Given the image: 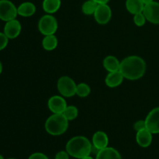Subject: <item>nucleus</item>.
Instances as JSON below:
<instances>
[{
	"label": "nucleus",
	"mask_w": 159,
	"mask_h": 159,
	"mask_svg": "<svg viewBox=\"0 0 159 159\" xmlns=\"http://www.w3.org/2000/svg\"><path fill=\"white\" fill-rule=\"evenodd\" d=\"M120 71L124 79L134 81L144 76L146 71V63L142 57L131 55L125 57L120 61Z\"/></svg>",
	"instance_id": "f257e3e1"
},
{
	"label": "nucleus",
	"mask_w": 159,
	"mask_h": 159,
	"mask_svg": "<svg viewBox=\"0 0 159 159\" xmlns=\"http://www.w3.org/2000/svg\"><path fill=\"white\" fill-rule=\"evenodd\" d=\"M92 145L88 138L76 136L71 138L66 144V152L75 158L82 159L91 154Z\"/></svg>",
	"instance_id": "f03ea898"
},
{
	"label": "nucleus",
	"mask_w": 159,
	"mask_h": 159,
	"mask_svg": "<svg viewBox=\"0 0 159 159\" xmlns=\"http://www.w3.org/2000/svg\"><path fill=\"white\" fill-rule=\"evenodd\" d=\"M68 128V120L63 113H53L45 122V130L49 134L59 136Z\"/></svg>",
	"instance_id": "7ed1b4c3"
},
{
	"label": "nucleus",
	"mask_w": 159,
	"mask_h": 159,
	"mask_svg": "<svg viewBox=\"0 0 159 159\" xmlns=\"http://www.w3.org/2000/svg\"><path fill=\"white\" fill-rule=\"evenodd\" d=\"M57 21L51 14L43 16L38 22V29L43 35H52L57 30Z\"/></svg>",
	"instance_id": "20e7f679"
},
{
	"label": "nucleus",
	"mask_w": 159,
	"mask_h": 159,
	"mask_svg": "<svg viewBox=\"0 0 159 159\" xmlns=\"http://www.w3.org/2000/svg\"><path fill=\"white\" fill-rule=\"evenodd\" d=\"M57 89L64 97H72L76 95L77 85L71 78L68 76H62L57 81Z\"/></svg>",
	"instance_id": "39448f33"
},
{
	"label": "nucleus",
	"mask_w": 159,
	"mask_h": 159,
	"mask_svg": "<svg viewBox=\"0 0 159 159\" xmlns=\"http://www.w3.org/2000/svg\"><path fill=\"white\" fill-rule=\"evenodd\" d=\"M18 15L17 8L9 0H0V19L8 22L16 19Z\"/></svg>",
	"instance_id": "423d86ee"
},
{
	"label": "nucleus",
	"mask_w": 159,
	"mask_h": 159,
	"mask_svg": "<svg viewBox=\"0 0 159 159\" xmlns=\"http://www.w3.org/2000/svg\"><path fill=\"white\" fill-rule=\"evenodd\" d=\"M94 18L97 23L105 25L110 22L112 17V10L107 4H98L94 12Z\"/></svg>",
	"instance_id": "0eeeda50"
},
{
	"label": "nucleus",
	"mask_w": 159,
	"mask_h": 159,
	"mask_svg": "<svg viewBox=\"0 0 159 159\" xmlns=\"http://www.w3.org/2000/svg\"><path fill=\"white\" fill-rule=\"evenodd\" d=\"M146 20L153 24H159V3L152 2L145 5L143 10Z\"/></svg>",
	"instance_id": "6e6552de"
},
{
	"label": "nucleus",
	"mask_w": 159,
	"mask_h": 159,
	"mask_svg": "<svg viewBox=\"0 0 159 159\" xmlns=\"http://www.w3.org/2000/svg\"><path fill=\"white\" fill-rule=\"evenodd\" d=\"M147 129L152 134H159V107L149 112L145 119Z\"/></svg>",
	"instance_id": "1a4fd4ad"
},
{
	"label": "nucleus",
	"mask_w": 159,
	"mask_h": 159,
	"mask_svg": "<svg viewBox=\"0 0 159 159\" xmlns=\"http://www.w3.org/2000/svg\"><path fill=\"white\" fill-rule=\"evenodd\" d=\"M48 106L53 113H63L68 107L65 99L61 96H51L48 100Z\"/></svg>",
	"instance_id": "9d476101"
},
{
	"label": "nucleus",
	"mask_w": 159,
	"mask_h": 159,
	"mask_svg": "<svg viewBox=\"0 0 159 159\" xmlns=\"http://www.w3.org/2000/svg\"><path fill=\"white\" fill-rule=\"evenodd\" d=\"M21 24L20 21L16 19L6 22L4 27V34L9 39H15L21 32Z\"/></svg>",
	"instance_id": "9b49d317"
},
{
	"label": "nucleus",
	"mask_w": 159,
	"mask_h": 159,
	"mask_svg": "<svg viewBox=\"0 0 159 159\" xmlns=\"http://www.w3.org/2000/svg\"><path fill=\"white\" fill-rule=\"evenodd\" d=\"M152 134L147 128L143 129L137 132L136 141L138 144L142 148H148L152 142Z\"/></svg>",
	"instance_id": "f8f14e48"
},
{
	"label": "nucleus",
	"mask_w": 159,
	"mask_h": 159,
	"mask_svg": "<svg viewBox=\"0 0 159 159\" xmlns=\"http://www.w3.org/2000/svg\"><path fill=\"white\" fill-rule=\"evenodd\" d=\"M124 77L120 71L109 72L105 79L106 85L110 88H116L122 84Z\"/></svg>",
	"instance_id": "ddd939ff"
},
{
	"label": "nucleus",
	"mask_w": 159,
	"mask_h": 159,
	"mask_svg": "<svg viewBox=\"0 0 159 159\" xmlns=\"http://www.w3.org/2000/svg\"><path fill=\"white\" fill-rule=\"evenodd\" d=\"M109 138L107 134L103 131H97L93 136V144L98 149L101 150L107 147Z\"/></svg>",
	"instance_id": "4468645a"
},
{
	"label": "nucleus",
	"mask_w": 159,
	"mask_h": 159,
	"mask_svg": "<svg viewBox=\"0 0 159 159\" xmlns=\"http://www.w3.org/2000/svg\"><path fill=\"white\" fill-rule=\"evenodd\" d=\"M96 159H122V158L117 150L113 148L107 147L99 151Z\"/></svg>",
	"instance_id": "2eb2a0df"
},
{
	"label": "nucleus",
	"mask_w": 159,
	"mask_h": 159,
	"mask_svg": "<svg viewBox=\"0 0 159 159\" xmlns=\"http://www.w3.org/2000/svg\"><path fill=\"white\" fill-rule=\"evenodd\" d=\"M102 64H103L104 68L109 72L120 71V62L119 61V60L115 56L109 55L106 57L104 58Z\"/></svg>",
	"instance_id": "dca6fc26"
},
{
	"label": "nucleus",
	"mask_w": 159,
	"mask_h": 159,
	"mask_svg": "<svg viewBox=\"0 0 159 159\" xmlns=\"http://www.w3.org/2000/svg\"><path fill=\"white\" fill-rule=\"evenodd\" d=\"M36 12V6L34 3L30 2H26L19 6L17 8L18 15L23 17L32 16Z\"/></svg>",
	"instance_id": "f3484780"
},
{
	"label": "nucleus",
	"mask_w": 159,
	"mask_h": 159,
	"mask_svg": "<svg viewBox=\"0 0 159 159\" xmlns=\"http://www.w3.org/2000/svg\"><path fill=\"white\" fill-rule=\"evenodd\" d=\"M145 5L141 0H127L126 1V8L130 13L135 14L143 12Z\"/></svg>",
	"instance_id": "a211bd4d"
},
{
	"label": "nucleus",
	"mask_w": 159,
	"mask_h": 159,
	"mask_svg": "<svg viewBox=\"0 0 159 159\" xmlns=\"http://www.w3.org/2000/svg\"><path fill=\"white\" fill-rule=\"evenodd\" d=\"M42 6L48 14L54 13L60 9L61 0H43Z\"/></svg>",
	"instance_id": "6ab92c4d"
},
{
	"label": "nucleus",
	"mask_w": 159,
	"mask_h": 159,
	"mask_svg": "<svg viewBox=\"0 0 159 159\" xmlns=\"http://www.w3.org/2000/svg\"><path fill=\"white\" fill-rule=\"evenodd\" d=\"M42 46H43V49L46 51H54L57 46V37H55L54 34L44 36L43 40H42Z\"/></svg>",
	"instance_id": "aec40b11"
},
{
	"label": "nucleus",
	"mask_w": 159,
	"mask_h": 159,
	"mask_svg": "<svg viewBox=\"0 0 159 159\" xmlns=\"http://www.w3.org/2000/svg\"><path fill=\"white\" fill-rule=\"evenodd\" d=\"M98 6V3L96 2L93 1V0H88V1L85 2L82 6V10L85 15L90 16L94 14L95 11H96V8Z\"/></svg>",
	"instance_id": "412c9836"
},
{
	"label": "nucleus",
	"mask_w": 159,
	"mask_h": 159,
	"mask_svg": "<svg viewBox=\"0 0 159 159\" xmlns=\"http://www.w3.org/2000/svg\"><path fill=\"white\" fill-rule=\"evenodd\" d=\"M90 92H91L90 87L86 83L82 82V83L77 85V87H76V95L79 97H87L89 95Z\"/></svg>",
	"instance_id": "4be33fe9"
},
{
	"label": "nucleus",
	"mask_w": 159,
	"mask_h": 159,
	"mask_svg": "<svg viewBox=\"0 0 159 159\" xmlns=\"http://www.w3.org/2000/svg\"><path fill=\"white\" fill-rule=\"evenodd\" d=\"M63 114L68 120V121L73 120L77 118L78 115H79V110H78L77 107L75 106H68L64 111Z\"/></svg>",
	"instance_id": "5701e85b"
},
{
	"label": "nucleus",
	"mask_w": 159,
	"mask_h": 159,
	"mask_svg": "<svg viewBox=\"0 0 159 159\" xmlns=\"http://www.w3.org/2000/svg\"><path fill=\"white\" fill-rule=\"evenodd\" d=\"M146 18L144 16L143 12H140V13L135 14L134 15V22L135 25L138 26H143L146 23Z\"/></svg>",
	"instance_id": "b1692460"
},
{
	"label": "nucleus",
	"mask_w": 159,
	"mask_h": 159,
	"mask_svg": "<svg viewBox=\"0 0 159 159\" xmlns=\"http://www.w3.org/2000/svg\"><path fill=\"white\" fill-rule=\"evenodd\" d=\"M9 42V38L4 33L0 32V51L6 48Z\"/></svg>",
	"instance_id": "393cba45"
},
{
	"label": "nucleus",
	"mask_w": 159,
	"mask_h": 159,
	"mask_svg": "<svg viewBox=\"0 0 159 159\" xmlns=\"http://www.w3.org/2000/svg\"><path fill=\"white\" fill-rule=\"evenodd\" d=\"M145 128H147V127H146L145 120H138V121H137L134 124V129L137 132L139 131V130H143V129H145Z\"/></svg>",
	"instance_id": "a878e982"
},
{
	"label": "nucleus",
	"mask_w": 159,
	"mask_h": 159,
	"mask_svg": "<svg viewBox=\"0 0 159 159\" xmlns=\"http://www.w3.org/2000/svg\"><path fill=\"white\" fill-rule=\"evenodd\" d=\"M28 159H48V158L44 154L40 153V152H37V153L32 154Z\"/></svg>",
	"instance_id": "bb28decb"
},
{
	"label": "nucleus",
	"mask_w": 159,
	"mask_h": 159,
	"mask_svg": "<svg viewBox=\"0 0 159 159\" xmlns=\"http://www.w3.org/2000/svg\"><path fill=\"white\" fill-rule=\"evenodd\" d=\"M55 159H69V154L65 151L59 152L56 155Z\"/></svg>",
	"instance_id": "cd10ccee"
},
{
	"label": "nucleus",
	"mask_w": 159,
	"mask_h": 159,
	"mask_svg": "<svg viewBox=\"0 0 159 159\" xmlns=\"http://www.w3.org/2000/svg\"><path fill=\"white\" fill-rule=\"evenodd\" d=\"M93 1L96 2L98 4H107L110 2V0H93Z\"/></svg>",
	"instance_id": "c85d7f7f"
},
{
	"label": "nucleus",
	"mask_w": 159,
	"mask_h": 159,
	"mask_svg": "<svg viewBox=\"0 0 159 159\" xmlns=\"http://www.w3.org/2000/svg\"><path fill=\"white\" fill-rule=\"evenodd\" d=\"M141 1L143 2V3H144V5H147L148 4V3H151L152 2H153L154 0H141Z\"/></svg>",
	"instance_id": "c756f323"
},
{
	"label": "nucleus",
	"mask_w": 159,
	"mask_h": 159,
	"mask_svg": "<svg viewBox=\"0 0 159 159\" xmlns=\"http://www.w3.org/2000/svg\"><path fill=\"white\" fill-rule=\"evenodd\" d=\"M2 71V65L1 61H0V75H1Z\"/></svg>",
	"instance_id": "7c9ffc66"
},
{
	"label": "nucleus",
	"mask_w": 159,
	"mask_h": 159,
	"mask_svg": "<svg viewBox=\"0 0 159 159\" xmlns=\"http://www.w3.org/2000/svg\"><path fill=\"white\" fill-rule=\"evenodd\" d=\"M82 159H93V157H91V156H89H89L85 157V158H83Z\"/></svg>",
	"instance_id": "2f4dec72"
},
{
	"label": "nucleus",
	"mask_w": 159,
	"mask_h": 159,
	"mask_svg": "<svg viewBox=\"0 0 159 159\" xmlns=\"http://www.w3.org/2000/svg\"><path fill=\"white\" fill-rule=\"evenodd\" d=\"M0 159H4V158H3V157H2V155H0Z\"/></svg>",
	"instance_id": "473e14b6"
},
{
	"label": "nucleus",
	"mask_w": 159,
	"mask_h": 159,
	"mask_svg": "<svg viewBox=\"0 0 159 159\" xmlns=\"http://www.w3.org/2000/svg\"><path fill=\"white\" fill-rule=\"evenodd\" d=\"M8 159H15V158H8Z\"/></svg>",
	"instance_id": "72a5a7b5"
}]
</instances>
